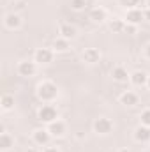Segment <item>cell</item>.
Masks as SVG:
<instances>
[{"label": "cell", "instance_id": "6da1fadb", "mask_svg": "<svg viewBox=\"0 0 150 152\" xmlns=\"http://www.w3.org/2000/svg\"><path fill=\"white\" fill-rule=\"evenodd\" d=\"M37 97L42 103H51L57 99L58 96V87L53 83V81H41L37 85V90H36Z\"/></svg>", "mask_w": 150, "mask_h": 152}, {"label": "cell", "instance_id": "7a4b0ae2", "mask_svg": "<svg viewBox=\"0 0 150 152\" xmlns=\"http://www.w3.org/2000/svg\"><path fill=\"white\" fill-rule=\"evenodd\" d=\"M37 118L44 124H51V122H55L58 118V112L51 103H44L37 110Z\"/></svg>", "mask_w": 150, "mask_h": 152}, {"label": "cell", "instance_id": "8992f818", "mask_svg": "<svg viewBox=\"0 0 150 152\" xmlns=\"http://www.w3.org/2000/svg\"><path fill=\"white\" fill-rule=\"evenodd\" d=\"M51 134H50V131H48V127L44 129V127H39L36 129L34 133H32V140H34V143L36 145H41V147H48L50 145V142H51Z\"/></svg>", "mask_w": 150, "mask_h": 152}, {"label": "cell", "instance_id": "cb8c5ba5", "mask_svg": "<svg viewBox=\"0 0 150 152\" xmlns=\"http://www.w3.org/2000/svg\"><path fill=\"white\" fill-rule=\"evenodd\" d=\"M42 152H60V149L58 147H44Z\"/></svg>", "mask_w": 150, "mask_h": 152}, {"label": "cell", "instance_id": "7402d4cb", "mask_svg": "<svg viewBox=\"0 0 150 152\" xmlns=\"http://www.w3.org/2000/svg\"><path fill=\"white\" fill-rule=\"evenodd\" d=\"M140 120H141V124H143V126L150 127V108H147V110H143V112H141Z\"/></svg>", "mask_w": 150, "mask_h": 152}, {"label": "cell", "instance_id": "30bf717a", "mask_svg": "<svg viewBox=\"0 0 150 152\" xmlns=\"http://www.w3.org/2000/svg\"><path fill=\"white\" fill-rule=\"evenodd\" d=\"M58 37H64L67 39V41H71V39L76 37V34H78V30H76L74 25H71V23H62L60 27H58Z\"/></svg>", "mask_w": 150, "mask_h": 152}, {"label": "cell", "instance_id": "52a82bcc", "mask_svg": "<svg viewBox=\"0 0 150 152\" xmlns=\"http://www.w3.org/2000/svg\"><path fill=\"white\" fill-rule=\"evenodd\" d=\"M124 20H125L127 25H134V27H138V25L145 20V16H143V11H141L140 7H134V9H127Z\"/></svg>", "mask_w": 150, "mask_h": 152}, {"label": "cell", "instance_id": "4dcf8cb0", "mask_svg": "<svg viewBox=\"0 0 150 152\" xmlns=\"http://www.w3.org/2000/svg\"><path fill=\"white\" fill-rule=\"evenodd\" d=\"M141 152H150V151H141Z\"/></svg>", "mask_w": 150, "mask_h": 152}, {"label": "cell", "instance_id": "5bb4252c", "mask_svg": "<svg viewBox=\"0 0 150 152\" xmlns=\"http://www.w3.org/2000/svg\"><path fill=\"white\" fill-rule=\"evenodd\" d=\"M129 81H131L133 85H136V87H143V85H147V81H149V75H147L145 71H134V73H131Z\"/></svg>", "mask_w": 150, "mask_h": 152}, {"label": "cell", "instance_id": "4316f807", "mask_svg": "<svg viewBox=\"0 0 150 152\" xmlns=\"http://www.w3.org/2000/svg\"><path fill=\"white\" fill-rule=\"evenodd\" d=\"M25 152H39V151H37V149H27Z\"/></svg>", "mask_w": 150, "mask_h": 152}, {"label": "cell", "instance_id": "9c48e42d", "mask_svg": "<svg viewBox=\"0 0 150 152\" xmlns=\"http://www.w3.org/2000/svg\"><path fill=\"white\" fill-rule=\"evenodd\" d=\"M81 58H83L85 64H97L101 60V51L97 48H87L81 53Z\"/></svg>", "mask_w": 150, "mask_h": 152}, {"label": "cell", "instance_id": "7c38bea8", "mask_svg": "<svg viewBox=\"0 0 150 152\" xmlns=\"http://www.w3.org/2000/svg\"><path fill=\"white\" fill-rule=\"evenodd\" d=\"M134 140L136 142H140V143H147L150 142V127L147 126H138L136 129H134Z\"/></svg>", "mask_w": 150, "mask_h": 152}, {"label": "cell", "instance_id": "ffe728a7", "mask_svg": "<svg viewBox=\"0 0 150 152\" xmlns=\"http://www.w3.org/2000/svg\"><path fill=\"white\" fill-rule=\"evenodd\" d=\"M0 104H2V110L4 112H9V110L14 108V97L9 96V94H4L2 99H0Z\"/></svg>", "mask_w": 150, "mask_h": 152}, {"label": "cell", "instance_id": "d4e9b609", "mask_svg": "<svg viewBox=\"0 0 150 152\" xmlns=\"http://www.w3.org/2000/svg\"><path fill=\"white\" fill-rule=\"evenodd\" d=\"M143 16H145L147 21H150V9H145V11H143Z\"/></svg>", "mask_w": 150, "mask_h": 152}, {"label": "cell", "instance_id": "484cf974", "mask_svg": "<svg viewBox=\"0 0 150 152\" xmlns=\"http://www.w3.org/2000/svg\"><path fill=\"white\" fill-rule=\"evenodd\" d=\"M145 57L150 58V44H147V48H145Z\"/></svg>", "mask_w": 150, "mask_h": 152}, {"label": "cell", "instance_id": "9a60e30c", "mask_svg": "<svg viewBox=\"0 0 150 152\" xmlns=\"http://www.w3.org/2000/svg\"><path fill=\"white\" fill-rule=\"evenodd\" d=\"M120 103L124 106H134V104H138V94L133 92V90H125L120 96Z\"/></svg>", "mask_w": 150, "mask_h": 152}, {"label": "cell", "instance_id": "f546056e", "mask_svg": "<svg viewBox=\"0 0 150 152\" xmlns=\"http://www.w3.org/2000/svg\"><path fill=\"white\" fill-rule=\"evenodd\" d=\"M147 87H149V90H150V75H149V81H147Z\"/></svg>", "mask_w": 150, "mask_h": 152}, {"label": "cell", "instance_id": "e0dca14e", "mask_svg": "<svg viewBox=\"0 0 150 152\" xmlns=\"http://www.w3.org/2000/svg\"><path fill=\"white\" fill-rule=\"evenodd\" d=\"M88 18H90L94 23H103V21H106V20H108V16H106V11H104L103 7H94V9L90 11Z\"/></svg>", "mask_w": 150, "mask_h": 152}, {"label": "cell", "instance_id": "3957f363", "mask_svg": "<svg viewBox=\"0 0 150 152\" xmlns=\"http://www.w3.org/2000/svg\"><path fill=\"white\" fill-rule=\"evenodd\" d=\"M16 71H18V75L23 76V78H30V76H34L37 73V62L36 60H23V62L18 64Z\"/></svg>", "mask_w": 150, "mask_h": 152}, {"label": "cell", "instance_id": "603a6c76", "mask_svg": "<svg viewBox=\"0 0 150 152\" xmlns=\"http://www.w3.org/2000/svg\"><path fill=\"white\" fill-rule=\"evenodd\" d=\"M120 4L124 7H127V9H134V7H138L140 0H120Z\"/></svg>", "mask_w": 150, "mask_h": 152}, {"label": "cell", "instance_id": "ac0fdd59", "mask_svg": "<svg viewBox=\"0 0 150 152\" xmlns=\"http://www.w3.org/2000/svg\"><path fill=\"white\" fill-rule=\"evenodd\" d=\"M14 147V138L9 134V133H2L0 134V151L7 152Z\"/></svg>", "mask_w": 150, "mask_h": 152}, {"label": "cell", "instance_id": "277c9868", "mask_svg": "<svg viewBox=\"0 0 150 152\" xmlns=\"http://www.w3.org/2000/svg\"><path fill=\"white\" fill-rule=\"evenodd\" d=\"M53 57H55V51L53 48H37L36 53H34V60L44 66V64H51L53 62Z\"/></svg>", "mask_w": 150, "mask_h": 152}, {"label": "cell", "instance_id": "ba28073f", "mask_svg": "<svg viewBox=\"0 0 150 152\" xmlns=\"http://www.w3.org/2000/svg\"><path fill=\"white\" fill-rule=\"evenodd\" d=\"M48 131H50V134L53 138H62L66 134V131H67V126H66V122H62V120L57 118L55 122L48 124Z\"/></svg>", "mask_w": 150, "mask_h": 152}, {"label": "cell", "instance_id": "4fadbf2b", "mask_svg": "<svg viewBox=\"0 0 150 152\" xmlns=\"http://www.w3.org/2000/svg\"><path fill=\"white\" fill-rule=\"evenodd\" d=\"M4 23H5V27L9 28V30H16V28H20L21 27V16L20 14H16V12H11V14H7L5 16V20H4Z\"/></svg>", "mask_w": 150, "mask_h": 152}, {"label": "cell", "instance_id": "d6986e66", "mask_svg": "<svg viewBox=\"0 0 150 152\" xmlns=\"http://www.w3.org/2000/svg\"><path fill=\"white\" fill-rule=\"evenodd\" d=\"M69 48H71V41H67V39L57 37L53 41V51H57V53H66Z\"/></svg>", "mask_w": 150, "mask_h": 152}, {"label": "cell", "instance_id": "5b68a950", "mask_svg": "<svg viewBox=\"0 0 150 152\" xmlns=\"http://www.w3.org/2000/svg\"><path fill=\"white\" fill-rule=\"evenodd\" d=\"M94 131L97 133V134H110L113 131V122L108 118V117H99V118H95L94 120Z\"/></svg>", "mask_w": 150, "mask_h": 152}, {"label": "cell", "instance_id": "2e32d148", "mask_svg": "<svg viewBox=\"0 0 150 152\" xmlns=\"http://www.w3.org/2000/svg\"><path fill=\"white\" fill-rule=\"evenodd\" d=\"M108 27H110V30H111L113 34H120V32H125L127 23H125V20H122V18H113V20L108 21Z\"/></svg>", "mask_w": 150, "mask_h": 152}, {"label": "cell", "instance_id": "8fae6325", "mask_svg": "<svg viewBox=\"0 0 150 152\" xmlns=\"http://www.w3.org/2000/svg\"><path fill=\"white\" fill-rule=\"evenodd\" d=\"M111 76L117 83H125V81L131 78V73H127V69H125L124 66H117V67H113Z\"/></svg>", "mask_w": 150, "mask_h": 152}, {"label": "cell", "instance_id": "44dd1931", "mask_svg": "<svg viewBox=\"0 0 150 152\" xmlns=\"http://www.w3.org/2000/svg\"><path fill=\"white\" fill-rule=\"evenodd\" d=\"M87 7V0H71V9L73 11H83Z\"/></svg>", "mask_w": 150, "mask_h": 152}, {"label": "cell", "instance_id": "f1b7e54d", "mask_svg": "<svg viewBox=\"0 0 150 152\" xmlns=\"http://www.w3.org/2000/svg\"><path fill=\"white\" fill-rule=\"evenodd\" d=\"M145 5H147V9H150V0H147V2H145Z\"/></svg>", "mask_w": 150, "mask_h": 152}, {"label": "cell", "instance_id": "83f0119b", "mask_svg": "<svg viewBox=\"0 0 150 152\" xmlns=\"http://www.w3.org/2000/svg\"><path fill=\"white\" fill-rule=\"evenodd\" d=\"M118 152H133V151H129V149H120Z\"/></svg>", "mask_w": 150, "mask_h": 152}]
</instances>
